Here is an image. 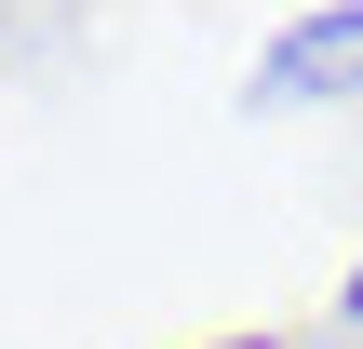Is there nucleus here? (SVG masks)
I'll return each instance as SVG.
<instances>
[{
  "label": "nucleus",
  "instance_id": "obj_2",
  "mask_svg": "<svg viewBox=\"0 0 363 349\" xmlns=\"http://www.w3.org/2000/svg\"><path fill=\"white\" fill-rule=\"evenodd\" d=\"M216 349H269V336H216Z\"/></svg>",
  "mask_w": 363,
  "mask_h": 349
},
{
  "label": "nucleus",
  "instance_id": "obj_1",
  "mask_svg": "<svg viewBox=\"0 0 363 349\" xmlns=\"http://www.w3.org/2000/svg\"><path fill=\"white\" fill-rule=\"evenodd\" d=\"M256 94H363V0H337V13H310L269 67H256Z\"/></svg>",
  "mask_w": 363,
  "mask_h": 349
},
{
  "label": "nucleus",
  "instance_id": "obj_3",
  "mask_svg": "<svg viewBox=\"0 0 363 349\" xmlns=\"http://www.w3.org/2000/svg\"><path fill=\"white\" fill-rule=\"evenodd\" d=\"M350 323H363V269H350Z\"/></svg>",
  "mask_w": 363,
  "mask_h": 349
}]
</instances>
